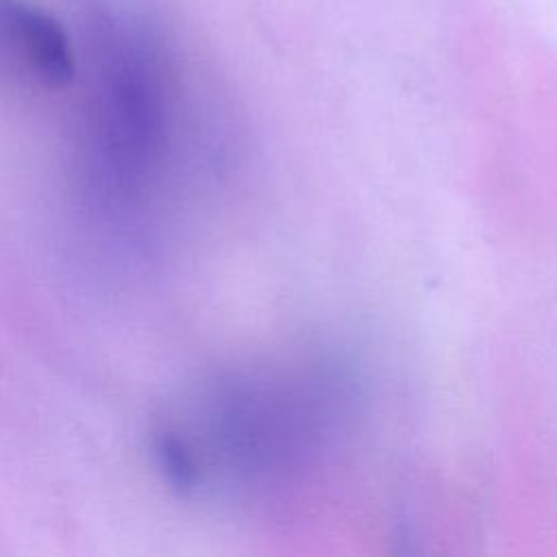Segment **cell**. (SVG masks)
I'll use <instances>...</instances> for the list:
<instances>
[{
    "label": "cell",
    "mask_w": 557,
    "mask_h": 557,
    "mask_svg": "<svg viewBox=\"0 0 557 557\" xmlns=\"http://www.w3.org/2000/svg\"><path fill=\"white\" fill-rule=\"evenodd\" d=\"M0 46L48 87H65L74 78V54L65 30L26 0H0Z\"/></svg>",
    "instance_id": "cell-1"
},
{
    "label": "cell",
    "mask_w": 557,
    "mask_h": 557,
    "mask_svg": "<svg viewBox=\"0 0 557 557\" xmlns=\"http://www.w3.org/2000/svg\"><path fill=\"white\" fill-rule=\"evenodd\" d=\"M154 455L165 481L174 492L189 494L198 485L196 461L181 437L172 433H161L154 440Z\"/></svg>",
    "instance_id": "cell-2"
}]
</instances>
